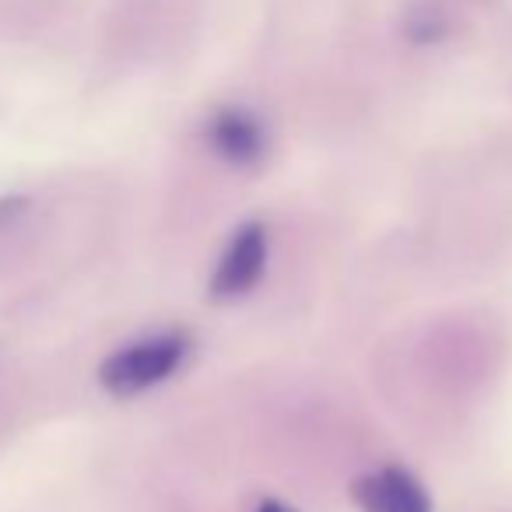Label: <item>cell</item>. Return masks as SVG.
Masks as SVG:
<instances>
[{"label":"cell","mask_w":512,"mask_h":512,"mask_svg":"<svg viewBox=\"0 0 512 512\" xmlns=\"http://www.w3.org/2000/svg\"><path fill=\"white\" fill-rule=\"evenodd\" d=\"M193 351V341L186 330H155L137 341H127L102 358L99 365V386L116 400L141 397L155 386L169 383L186 365Z\"/></svg>","instance_id":"obj_1"},{"label":"cell","mask_w":512,"mask_h":512,"mask_svg":"<svg viewBox=\"0 0 512 512\" xmlns=\"http://www.w3.org/2000/svg\"><path fill=\"white\" fill-rule=\"evenodd\" d=\"M267 260H271V232L264 221H242L232 235H228L225 249H221L218 264L211 274V292L214 302H239L253 292L267 274Z\"/></svg>","instance_id":"obj_2"},{"label":"cell","mask_w":512,"mask_h":512,"mask_svg":"<svg viewBox=\"0 0 512 512\" xmlns=\"http://www.w3.org/2000/svg\"><path fill=\"white\" fill-rule=\"evenodd\" d=\"M204 144L218 162L232 169H253L267 158V127L256 113L242 106H221L207 116Z\"/></svg>","instance_id":"obj_3"},{"label":"cell","mask_w":512,"mask_h":512,"mask_svg":"<svg viewBox=\"0 0 512 512\" xmlns=\"http://www.w3.org/2000/svg\"><path fill=\"white\" fill-rule=\"evenodd\" d=\"M351 498L362 512H432L425 484L411 470L386 463L351 484Z\"/></svg>","instance_id":"obj_4"},{"label":"cell","mask_w":512,"mask_h":512,"mask_svg":"<svg viewBox=\"0 0 512 512\" xmlns=\"http://www.w3.org/2000/svg\"><path fill=\"white\" fill-rule=\"evenodd\" d=\"M25 207H29V200H25V197H4V200H0V228L8 225V221H15Z\"/></svg>","instance_id":"obj_5"},{"label":"cell","mask_w":512,"mask_h":512,"mask_svg":"<svg viewBox=\"0 0 512 512\" xmlns=\"http://www.w3.org/2000/svg\"><path fill=\"white\" fill-rule=\"evenodd\" d=\"M256 512H292L285 502H278V498H264V502L256 505Z\"/></svg>","instance_id":"obj_6"}]
</instances>
